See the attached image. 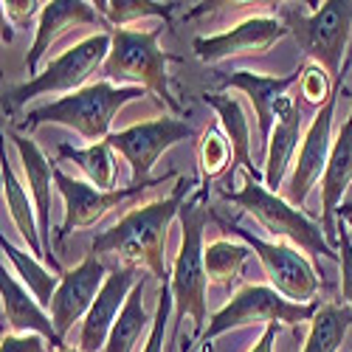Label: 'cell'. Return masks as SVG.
<instances>
[{"label": "cell", "mask_w": 352, "mask_h": 352, "mask_svg": "<svg viewBox=\"0 0 352 352\" xmlns=\"http://www.w3.org/2000/svg\"><path fill=\"white\" fill-rule=\"evenodd\" d=\"M285 25L307 60L324 68L327 76L341 85L346 71H341V63H346V43L352 32V0H327L313 14L285 9Z\"/></svg>", "instance_id": "obj_6"}, {"label": "cell", "mask_w": 352, "mask_h": 352, "mask_svg": "<svg viewBox=\"0 0 352 352\" xmlns=\"http://www.w3.org/2000/svg\"><path fill=\"white\" fill-rule=\"evenodd\" d=\"M9 138L14 141L17 153H20L25 178H28V189H32V197H34L37 223H40V240H43V248H45V262H51V268L60 274V265H56V259L51 256V181H54L56 169L40 153V146L32 138H25V135H20L14 130H9Z\"/></svg>", "instance_id": "obj_18"}, {"label": "cell", "mask_w": 352, "mask_h": 352, "mask_svg": "<svg viewBox=\"0 0 352 352\" xmlns=\"http://www.w3.org/2000/svg\"><path fill=\"white\" fill-rule=\"evenodd\" d=\"M189 186V181L178 178V186L172 189L169 197L144 203V206L127 212L113 228L99 231L91 243V254H113L130 268H146L158 282L166 285L172 279L164 265L166 228L175 220V214H181Z\"/></svg>", "instance_id": "obj_1"}, {"label": "cell", "mask_w": 352, "mask_h": 352, "mask_svg": "<svg viewBox=\"0 0 352 352\" xmlns=\"http://www.w3.org/2000/svg\"><path fill=\"white\" fill-rule=\"evenodd\" d=\"M144 96V87H122V85H113V82H96V85H87L76 94H68L56 102H48L43 107L28 110L20 127L25 130H34L40 124H63L76 130L85 141H107L110 135V124L116 119L127 102Z\"/></svg>", "instance_id": "obj_2"}, {"label": "cell", "mask_w": 352, "mask_h": 352, "mask_svg": "<svg viewBox=\"0 0 352 352\" xmlns=\"http://www.w3.org/2000/svg\"><path fill=\"white\" fill-rule=\"evenodd\" d=\"M144 290H146V285H144V279H141V282L133 287L130 299H127V305H124L119 321L113 324L110 338H107V344H104L102 352H133L135 344H138V338H141V333H144L146 327H153V321L146 318V310H144Z\"/></svg>", "instance_id": "obj_25"}, {"label": "cell", "mask_w": 352, "mask_h": 352, "mask_svg": "<svg viewBox=\"0 0 352 352\" xmlns=\"http://www.w3.org/2000/svg\"><path fill=\"white\" fill-rule=\"evenodd\" d=\"M113 37L110 34H91L87 40L76 43L74 48H68L63 56H56L54 63H48V68L43 74H37L34 79H28L25 85L14 87L6 96V107H20L25 102H32L37 96H48V94H76L82 91V82L91 76L96 68L104 65L107 54H110Z\"/></svg>", "instance_id": "obj_8"}, {"label": "cell", "mask_w": 352, "mask_h": 352, "mask_svg": "<svg viewBox=\"0 0 352 352\" xmlns=\"http://www.w3.org/2000/svg\"><path fill=\"white\" fill-rule=\"evenodd\" d=\"M302 96L313 104V107H321L330 96H333V91L336 87H341V85H336L330 76H327V71L324 68H318V65H310V63H305L302 65Z\"/></svg>", "instance_id": "obj_31"}, {"label": "cell", "mask_w": 352, "mask_h": 352, "mask_svg": "<svg viewBox=\"0 0 352 352\" xmlns=\"http://www.w3.org/2000/svg\"><path fill=\"white\" fill-rule=\"evenodd\" d=\"M248 259V245L231 243V240H214L206 248V276L217 287H228L237 282Z\"/></svg>", "instance_id": "obj_29"}, {"label": "cell", "mask_w": 352, "mask_h": 352, "mask_svg": "<svg viewBox=\"0 0 352 352\" xmlns=\"http://www.w3.org/2000/svg\"><path fill=\"white\" fill-rule=\"evenodd\" d=\"M0 172H3L6 209H9V214H12V220H14L17 231H20V237L28 243V248H32L34 256L45 259V248H43V240H40V223H37V217H34L37 209L32 206V200H28L23 184L17 181V175H14V169H12L9 158H6V153H3V169H0Z\"/></svg>", "instance_id": "obj_23"}, {"label": "cell", "mask_w": 352, "mask_h": 352, "mask_svg": "<svg viewBox=\"0 0 352 352\" xmlns=\"http://www.w3.org/2000/svg\"><path fill=\"white\" fill-rule=\"evenodd\" d=\"M135 271L138 268L124 265L122 271L107 274L104 287L99 290L94 307L87 310V316L82 321V336H79V349L82 352H99V349H104V344L110 338V330H113L116 321H119V316H122V310H124V305L130 299L133 287L141 282Z\"/></svg>", "instance_id": "obj_15"}, {"label": "cell", "mask_w": 352, "mask_h": 352, "mask_svg": "<svg viewBox=\"0 0 352 352\" xmlns=\"http://www.w3.org/2000/svg\"><path fill=\"white\" fill-rule=\"evenodd\" d=\"M287 32V25L276 17H248L234 28L214 37H197L192 43L197 60L203 63H220L228 56L240 54H265L271 45H276Z\"/></svg>", "instance_id": "obj_14"}, {"label": "cell", "mask_w": 352, "mask_h": 352, "mask_svg": "<svg viewBox=\"0 0 352 352\" xmlns=\"http://www.w3.org/2000/svg\"><path fill=\"white\" fill-rule=\"evenodd\" d=\"M60 158L74 161L96 189H102V192L116 189L113 186L116 184V161H113V146L107 141L91 144V146H85V150H74L68 144H60Z\"/></svg>", "instance_id": "obj_26"}, {"label": "cell", "mask_w": 352, "mask_h": 352, "mask_svg": "<svg viewBox=\"0 0 352 352\" xmlns=\"http://www.w3.org/2000/svg\"><path fill=\"white\" fill-rule=\"evenodd\" d=\"M318 302L310 305H296L285 299L279 290L265 287V285H245L243 290H237L231 296V302L217 310L206 327L203 344H209L212 338L237 330L254 321H265V324H302V321H313V316L318 313Z\"/></svg>", "instance_id": "obj_7"}, {"label": "cell", "mask_w": 352, "mask_h": 352, "mask_svg": "<svg viewBox=\"0 0 352 352\" xmlns=\"http://www.w3.org/2000/svg\"><path fill=\"white\" fill-rule=\"evenodd\" d=\"M352 327V307L346 305H321L310 321L307 344L302 352H338Z\"/></svg>", "instance_id": "obj_24"}, {"label": "cell", "mask_w": 352, "mask_h": 352, "mask_svg": "<svg viewBox=\"0 0 352 352\" xmlns=\"http://www.w3.org/2000/svg\"><path fill=\"white\" fill-rule=\"evenodd\" d=\"M164 28L153 32H130V28H116L110 34L113 45L102 65L104 82H133L135 87L155 94L158 102L169 104L172 110H181V102L169 91L166 65L178 63V56H169L158 48V37Z\"/></svg>", "instance_id": "obj_4"}, {"label": "cell", "mask_w": 352, "mask_h": 352, "mask_svg": "<svg viewBox=\"0 0 352 352\" xmlns=\"http://www.w3.org/2000/svg\"><path fill=\"white\" fill-rule=\"evenodd\" d=\"M206 189H197V195L184 203L181 209V251L172 265V299H175V318L192 316L195 338L206 336V248H203V228L209 220V209L203 206ZM175 321V330H178Z\"/></svg>", "instance_id": "obj_3"}, {"label": "cell", "mask_w": 352, "mask_h": 352, "mask_svg": "<svg viewBox=\"0 0 352 352\" xmlns=\"http://www.w3.org/2000/svg\"><path fill=\"white\" fill-rule=\"evenodd\" d=\"M192 127L175 116H161V119H150V122H141V124H133L127 130H119V133H110L107 135V144L113 146L119 155H124V161L130 164L133 169V184L135 186H150V184H158L150 178V172L158 161L161 153H166L169 146H175L178 141H186L192 138Z\"/></svg>", "instance_id": "obj_10"}, {"label": "cell", "mask_w": 352, "mask_h": 352, "mask_svg": "<svg viewBox=\"0 0 352 352\" xmlns=\"http://www.w3.org/2000/svg\"><path fill=\"white\" fill-rule=\"evenodd\" d=\"M338 217L352 228V203H341V206H338Z\"/></svg>", "instance_id": "obj_37"}, {"label": "cell", "mask_w": 352, "mask_h": 352, "mask_svg": "<svg viewBox=\"0 0 352 352\" xmlns=\"http://www.w3.org/2000/svg\"><path fill=\"white\" fill-rule=\"evenodd\" d=\"M203 102L212 104L217 119H220V127L231 144V153H234V164H231V175H228V184L234 181V172L237 169H245L248 181H256V184H265V172H259L254 158H251V130H248V119L243 113V104L237 96H226V94H206Z\"/></svg>", "instance_id": "obj_21"}, {"label": "cell", "mask_w": 352, "mask_h": 352, "mask_svg": "<svg viewBox=\"0 0 352 352\" xmlns=\"http://www.w3.org/2000/svg\"><path fill=\"white\" fill-rule=\"evenodd\" d=\"M296 82H302V68H296L287 76H265V74H251V71H234V74L223 76L226 87H237V91H243L251 99V104L256 110L259 138L265 144V150H268L271 133L279 119V102L287 96V87Z\"/></svg>", "instance_id": "obj_16"}, {"label": "cell", "mask_w": 352, "mask_h": 352, "mask_svg": "<svg viewBox=\"0 0 352 352\" xmlns=\"http://www.w3.org/2000/svg\"><path fill=\"white\" fill-rule=\"evenodd\" d=\"M0 299H3V324L9 327V333H37L45 341H51V346H65L63 338L56 336L51 316L43 313V305L32 296V290H25L3 265L0 274Z\"/></svg>", "instance_id": "obj_19"}, {"label": "cell", "mask_w": 352, "mask_h": 352, "mask_svg": "<svg viewBox=\"0 0 352 352\" xmlns=\"http://www.w3.org/2000/svg\"><path fill=\"white\" fill-rule=\"evenodd\" d=\"M104 282H107V271L96 254H87L74 271L63 274L60 290L54 293V302L48 307L56 336L63 338L82 316H87V310L94 307Z\"/></svg>", "instance_id": "obj_13"}, {"label": "cell", "mask_w": 352, "mask_h": 352, "mask_svg": "<svg viewBox=\"0 0 352 352\" xmlns=\"http://www.w3.org/2000/svg\"><path fill=\"white\" fill-rule=\"evenodd\" d=\"M223 231L240 237L262 262L265 276L271 279L274 290H279L285 299L296 302V305H310L318 293V276L313 271V265L307 262V256H302L296 248H290L285 243H265L256 234H251L248 228L237 226V223H220Z\"/></svg>", "instance_id": "obj_9"}, {"label": "cell", "mask_w": 352, "mask_h": 352, "mask_svg": "<svg viewBox=\"0 0 352 352\" xmlns=\"http://www.w3.org/2000/svg\"><path fill=\"white\" fill-rule=\"evenodd\" d=\"M276 336H279V324H268L265 333L259 336V341L248 349V352H274V344H276Z\"/></svg>", "instance_id": "obj_36"}, {"label": "cell", "mask_w": 352, "mask_h": 352, "mask_svg": "<svg viewBox=\"0 0 352 352\" xmlns=\"http://www.w3.org/2000/svg\"><path fill=\"white\" fill-rule=\"evenodd\" d=\"M172 307H175V299H172V287L166 282L161 287V293H158V310H155L150 336H146V344H144L141 352H164V333H166V321H169V310Z\"/></svg>", "instance_id": "obj_32"}, {"label": "cell", "mask_w": 352, "mask_h": 352, "mask_svg": "<svg viewBox=\"0 0 352 352\" xmlns=\"http://www.w3.org/2000/svg\"><path fill=\"white\" fill-rule=\"evenodd\" d=\"M96 23H102L99 12L94 9V3H85V0H51V3H45L40 12L32 54L25 60V68L32 74V79L37 76V65L43 60V54L51 48L56 37L65 34L74 25H96Z\"/></svg>", "instance_id": "obj_20"}, {"label": "cell", "mask_w": 352, "mask_h": 352, "mask_svg": "<svg viewBox=\"0 0 352 352\" xmlns=\"http://www.w3.org/2000/svg\"><path fill=\"white\" fill-rule=\"evenodd\" d=\"M197 164H200V189L209 192V184L220 175H231V164H234V153L228 138L220 133V122L209 124L203 133L200 144H197Z\"/></svg>", "instance_id": "obj_27"}, {"label": "cell", "mask_w": 352, "mask_h": 352, "mask_svg": "<svg viewBox=\"0 0 352 352\" xmlns=\"http://www.w3.org/2000/svg\"><path fill=\"white\" fill-rule=\"evenodd\" d=\"M45 3H37V0H6L3 3V14H9L17 25L28 23L37 12H43Z\"/></svg>", "instance_id": "obj_35"}, {"label": "cell", "mask_w": 352, "mask_h": 352, "mask_svg": "<svg viewBox=\"0 0 352 352\" xmlns=\"http://www.w3.org/2000/svg\"><path fill=\"white\" fill-rule=\"evenodd\" d=\"M56 352H82V349H71V346H60Z\"/></svg>", "instance_id": "obj_38"}, {"label": "cell", "mask_w": 352, "mask_h": 352, "mask_svg": "<svg viewBox=\"0 0 352 352\" xmlns=\"http://www.w3.org/2000/svg\"><path fill=\"white\" fill-rule=\"evenodd\" d=\"M338 268H341V296L344 305L352 307V240L344 220L338 223Z\"/></svg>", "instance_id": "obj_33"}, {"label": "cell", "mask_w": 352, "mask_h": 352, "mask_svg": "<svg viewBox=\"0 0 352 352\" xmlns=\"http://www.w3.org/2000/svg\"><path fill=\"white\" fill-rule=\"evenodd\" d=\"M338 91L336 87L333 96L321 104L313 116V124L307 127L305 138H302V150L293 161V175L285 186V200L290 206H296L302 212L305 200H307V192L316 186L318 178H324V169H327V161H330V153H333V116H336V99H338Z\"/></svg>", "instance_id": "obj_12"}, {"label": "cell", "mask_w": 352, "mask_h": 352, "mask_svg": "<svg viewBox=\"0 0 352 352\" xmlns=\"http://www.w3.org/2000/svg\"><path fill=\"white\" fill-rule=\"evenodd\" d=\"M200 352H212V344H203V349Z\"/></svg>", "instance_id": "obj_39"}, {"label": "cell", "mask_w": 352, "mask_h": 352, "mask_svg": "<svg viewBox=\"0 0 352 352\" xmlns=\"http://www.w3.org/2000/svg\"><path fill=\"white\" fill-rule=\"evenodd\" d=\"M94 9L107 23L119 28L141 17H164L169 23V14H172L169 3H153V0H99V3H94Z\"/></svg>", "instance_id": "obj_30"}, {"label": "cell", "mask_w": 352, "mask_h": 352, "mask_svg": "<svg viewBox=\"0 0 352 352\" xmlns=\"http://www.w3.org/2000/svg\"><path fill=\"white\" fill-rule=\"evenodd\" d=\"M299 130H302V107L290 96H285L279 102V119L268 141V161H265L268 192H276L282 186V178L287 166L293 164V155H296V146H299Z\"/></svg>", "instance_id": "obj_22"}, {"label": "cell", "mask_w": 352, "mask_h": 352, "mask_svg": "<svg viewBox=\"0 0 352 352\" xmlns=\"http://www.w3.org/2000/svg\"><path fill=\"white\" fill-rule=\"evenodd\" d=\"M0 248H3V254L12 259V265L17 268V274H20L23 282L28 285V290H32V296H34L43 307H51L54 293L60 290V282H63V279H60V276H51V271H45L34 256H28V254H23L20 248H14L6 237L0 240Z\"/></svg>", "instance_id": "obj_28"}, {"label": "cell", "mask_w": 352, "mask_h": 352, "mask_svg": "<svg viewBox=\"0 0 352 352\" xmlns=\"http://www.w3.org/2000/svg\"><path fill=\"white\" fill-rule=\"evenodd\" d=\"M172 178H178V175L172 172V175H166V178H161L158 184L172 181ZM54 184H56V189H60V195L65 200V220H63V228L56 231V243H63L68 234L76 231V228H87V226L99 223L110 209H119V206H124V203H130L133 197H138L141 192L155 186V184H150V186L130 184V186L102 192L96 186H87V184L71 178V175H65L60 169H56V175H54Z\"/></svg>", "instance_id": "obj_11"}, {"label": "cell", "mask_w": 352, "mask_h": 352, "mask_svg": "<svg viewBox=\"0 0 352 352\" xmlns=\"http://www.w3.org/2000/svg\"><path fill=\"white\" fill-rule=\"evenodd\" d=\"M352 181V110L346 116L344 127L338 130V138L333 141V153L321 178V228L330 245H338V226L336 212L344 200V192Z\"/></svg>", "instance_id": "obj_17"}, {"label": "cell", "mask_w": 352, "mask_h": 352, "mask_svg": "<svg viewBox=\"0 0 352 352\" xmlns=\"http://www.w3.org/2000/svg\"><path fill=\"white\" fill-rule=\"evenodd\" d=\"M0 352H45V338L37 333H3Z\"/></svg>", "instance_id": "obj_34"}, {"label": "cell", "mask_w": 352, "mask_h": 352, "mask_svg": "<svg viewBox=\"0 0 352 352\" xmlns=\"http://www.w3.org/2000/svg\"><path fill=\"white\" fill-rule=\"evenodd\" d=\"M223 200L234 203V206L245 209L248 214H254V220H259V226L271 231L276 240H290L293 245H299L302 251L313 254V256H324L330 262H338L336 248L327 243L324 228L316 226L313 220H307L296 206H290L285 197H279L276 192H268L265 184L248 181L240 192L223 189Z\"/></svg>", "instance_id": "obj_5"}]
</instances>
